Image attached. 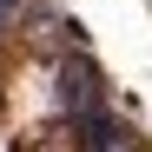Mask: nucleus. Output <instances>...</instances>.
<instances>
[{
	"instance_id": "f03ea898",
	"label": "nucleus",
	"mask_w": 152,
	"mask_h": 152,
	"mask_svg": "<svg viewBox=\"0 0 152 152\" xmlns=\"http://www.w3.org/2000/svg\"><path fill=\"white\" fill-rule=\"evenodd\" d=\"M66 126H73V145H80V152H132V132H126V119L113 106L80 113V119H66Z\"/></svg>"
},
{
	"instance_id": "f257e3e1",
	"label": "nucleus",
	"mask_w": 152,
	"mask_h": 152,
	"mask_svg": "<svg viewBox=\"0 0 152 152\" xmlns=\"http://www.w3.org/2000/svg\"><path fill=\"white\" fill-rule=\"evenodd\" d=\"M53 99H60V119H80V113H99V106H106V80H99L93 53H60Z\"/></svg>"
},
{
	"instance_id": "7ed1b4c3",
	"label": "nucleus",
	"mask_w": 152,
	"mask_h": 152,
	"mask_svg": "<svg viewBox=\"0 0 152 152\" xmlns=\"http://www.w3.org/2000/svg\"><path fill=\"white\" fill-rule=\"evenodd\" d=\"M13 20H27V0H0V27H13Z\"/></svg>"
}]
</instances>
